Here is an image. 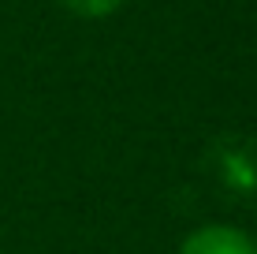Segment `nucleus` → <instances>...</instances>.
<instances>
[{"label": "nucleus", "instance_id": "nucleus-1", "mask_svg": "<svg viewBox=\"0 0 257 254\" xmlns=\"http://www.w3.org/2000/svg\"><path fill=\"white\" fill-rule=\"evenodd\" d=\"M179 254H257V239L250 232L235 228V224L212 221V224L194 228L179 243Z\"/></svg>", "mask_w": 257, "mask_h": 254}, {"label": "nucleus", "instance_id": "nucleus-2", "mask_svg": "<svg viewBox=\"0 0 257 254\" xmlns=\"http://www.w3.org/2000/svg\"><path fill=\"white\" fill-rule=\"evenodd\" d=\"M60 4L78 19H108L123 8V0H60Z\"/></svg>", "mask_w": 257, "mask_h": 254}]
</instances>
